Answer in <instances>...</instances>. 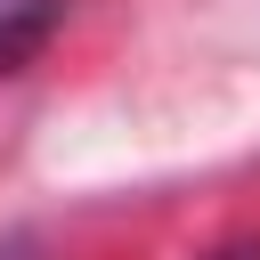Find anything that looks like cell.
Returning a JSON list of instances; mask_svg holds the SVG:
<instances>
[{
  "label": "cell",
  "mask_w": 260,
  "mask_h": 260,
  "mask_svg": "<svg viewBox=\"0 0 260 260\" xmlns=\"http://www.w3.org/2000/svg\"><path fill=\"white\" fill-rule=\"evenodd\" d=\"M219 260H260V244H236V252H219Z\"/></svg>",
  "instance_id": "2"
},
{
  "label": "cell",
  "mask_w": 260,
  "mask_h": 260,
  "mask_svg": "<svg viewBox=\"0 0 260 260\" xmlns=\"http://www.w3.org/2000/svg\"><path fill=\"white\" fill-rule=\"evenodd\" d=\"M65 0H0V73H16L24 57H41V41L57 32Z\"/></svg>",
  "instance_id": "1"
}]
</instances>
